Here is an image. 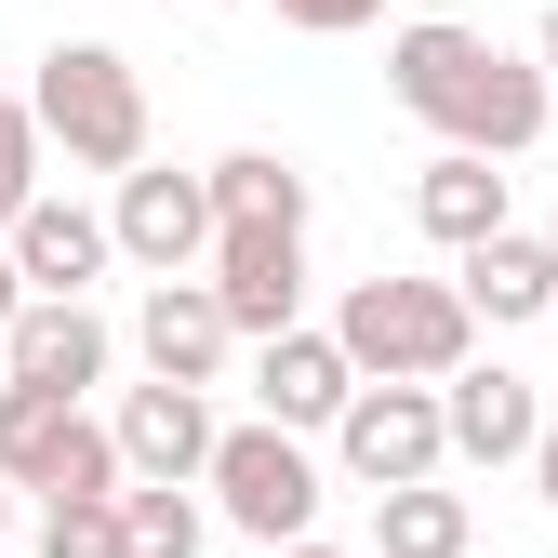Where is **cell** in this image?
I'll return each instance as SVG.
<instances>
[{
  "label": "cell",
  "instance_id": "9a60e30c",
  "mask_svg": "<svg viewBox=\"0 0 558 558\" xmlns=\"http://www.w3.org/2000/svg\"><path fill=\"white\" fill-rule=\"evenodd\" d=\"M14 266H27V293H94V279L120 266V227L107 214H81V199H27V214H14Z\"/></svg>",
  "mask_w": 558,
  "mask_h": 558
},
{
  "label": "cell",
  "instance_id": "3957f363",
  "mask_svg": "<svg viewBox=\"0 0 558 558\" xmlns=\"http://www.w3.org/2000/svg\"><path fill=\"white\" fill-rule=\"evenodd\" d=\"M27 107H40V133L81 173H133V160H147V81H133L120 40H53L40 81H27Z\"/></svg>",
  "mask_w": 558,
  "mask_h": 558
},
{
  "label": "cell",
  "instance_id": "7402d4cb",
  "mask_svg": "<svg viewBox=\"0 0 558 558\" xmlns=\"http://www.w3.org/2000/svg\"><path fill=\"white\" fill-rule=\"evenodd\" d=\"M386 14V0H279V27H306V40H360Z\"/></svg>",
  "mask_w": 558,
  "mask_h": 558
},
{
  "label": "cell",
  "instance_id": "9c48e42d",
  "mask_svg": "<svg viewBox=\"0 0 558 558\" xmlns=\"http://www.w3.org/2000/svg\"><path fill=\"white\" fill-rule=\"evenodd\" d=\"M240 319H227V293H214V279H147V306H133V360H147V373H173V386H227V360H240Z\"/></svg>",
  "mask_w": 558,
  "mask_h": 558
},
{
  "label": "cell",
  "instance_id": "8fae6325",
  "mask_svg": "<svg viewBox=\"0 0 558 558\" xmlns=\"http://www.w3.org/2000/svg\"><path fill=\"white\" fill-rule=\"evenodd\" d=\"M345 399H360L345 332H306V319H293V332H266V345H253V412H279V426H306V439H319Z\"/></svg>",
  "mask_w": 558,
  "mask_h": 558
},
{
  "label": "cell",
  "instance_id": "2e32d148",
  "mask_svg": "<svg viewBox=\"0 0 558 558\" xmlns=\"http://www.w3.org/2000/svg\"><path fill=\"white\" fill-rule=\"evenodd\" d=\"M452 279H465V306L478 319H558V240H532V227H493L478 253H452Z\"/></svg>",
  "mask_w": 558,
  "mask_h": 558
},
{
  "label": "cell",
  "instance_id": "30bf717a",
  "mask_svg": "<svg viewBox=\"0 0 558 558\" xmlns=\"http://www.w3.org/2000/svg\"><path fill=\"white\" fill-rule=\"evenodd\" d=\"M107 360H120V332L94 319V293H27L14 306V332H0V373H27V386H107Z\"/></svg>",
  "mask_w": 558,
  "mask_h": 558
},
{
  "label": "cell",
  "instance_id": "ba28073f",
  "mask_svg": "<svg viewBox=\"0 0 558 558\" xmlns=\"http://www.w3.org/2000/svg\"><path fill=\"white\" fill-rule=\"evenodd\" d=\"M199 279L227 293V319H240L253 345H266V332H293V319H306V227H279V214H227Z\"/></svg>",
  "mask_w": 558,
  "mask_h": 558
},
{
  "label": "cell",
  "instance_id": "5bb4252c",
  "mask_svg": "<svg viewBox=\"0 0 558 558\" xmlns=\"http://www.w3.org/2000/svg\"><path fill=\"white\" fill-rule=\"evenodd\" d=\"M412 227H426L439 253H478L493 227H519V199H506V173H493V147H439L426 173H412Z\"/></svg>",
  "mask_w": 558,
  "mask_h": 558
},
{
  "label": "cell",
  "instance_id": "8992f818",
  "mask_svg": "<svg viewBox=\"0 0 558 558\" xmlns=\"http://www.w3.org/2000/svg\"><path fill=\"white\" fill-rule=\"evenodd\" d=\"M332 465L360 493H399V478H439L452 465V399L412 386V373H360V399L332 412Z\"/></svg>",
  "mask_w": 558,
  "mask_h": 558
},
{
  "label": "cell",
  "instance_id": "e0dca14e",
  "mask_svg": "<svg viewBox=\"0 0 558 558\" xmlns=\"http://www.w3.org/2000/svg\"><path fill=\"white\" fill-rule=\"evenodd\" d=\"M373 558H478V506L439 478H399V493H373Z\"/></svg>",
  "mask_w": 558,
  "mask_h": 558
},
{
  "label": "cell",
  "instance_id": "484cf974",
  "mask_svg": "<svg viewBox=\"0 0 558 558\" xmlns=\"http://www.w3.org/2000/svg\"><path fill=\"white\" fill-rule=\"evenodd\" d=\"M532 53H545V81H558V14H545V27H532Z\"/></svg>",
  "mask_w": 558,
  "mask_h": 558
},
{
  "label": "cell",
  "instance_id": "6da1fadb",
  "mask_svg": "<svg viewBox=\"0 0 558 558\" xmlns=\"http://www.w3.org/2000/svg\"><path fill=\"white\" fill-rule=\"evenodd\" d=\"M386 94L426 120L439 147H493V160H519L532 133L558 120L545 53H506V40H478V27H452V14H412V27L386 40Z\"/></svg>",
  "mask_w": 558,
  "mask_h": 558
},
{
  "label": "cell",
  "instance_id": "4fadbf2b",
  "mask_svg": "<svg viewBox=\"0 0 558 558\" xmlns=\"http://www.w3.org/2000/svg\"><path fill=\"white\" fill-rule=\"evenodd\" d=\"M439 399H452V465H532V439H545V399H532L506 360H465Z\"/></svg>",
  "mask_w": 558,
  "mask_h": 558
},
{
  "label": "cell",
  "instance_id": "ac0fdd59",
  "mask_svg": "<svg viewBox=\"0 0 558 558\" xmlns=\"http://www.w3.org/2000/svg\"><path fill=\"white\" fill-rule=\"evenodd\" d=\"M214 214H279V227H306L319 199H306V173L279 160V147H227V160H214Z\"/></svg>",
  "mask_w": 558,
  "mask_h": 558
},
{
  "label": "cell",
  "instance_id": "277c9868",
  "mask_svg": "<svg viewBox=\"0 0 558 558\" xmlns=\"http://www.w3.org/2000/svg\"><path fill=\"white\" fill-rule=\"evenodd\" d=\"M0 478L14 493H40V506H81V493H133V452H120V426H94L66 386H0Z\"/></svg>",
  "mask_w": 558,
  "mask_h": 558
},
{
  "label": "cell",
  "instance_id": "52a82bcc",
  "mask_svg": "<svg viewBox=\"0 0 558 558\" xmlns=\"http://www.w3.org/2000/svg\"><path fill=\"white\" fill-rule=\"evenodd\" d=\"M107 227H120V266H147V279H186V266H214V173H160V160H133L120 199H107Z\"/></svg>",
  "mask_w": 558,
  "mask_h": 558
},
{
  "label": "cell",
  "instance_id": "44dd1931",
  "mask_svg": "<svg viewBox=\"0 0 558 558\" xmlns=\"http://www.w3.org/2000/svg\"><path fill=\"white\" fill-rule=\"evenodd\" d=\"M40 558H133V545H120V493H81V506H40Z\"/></svg>",
  "mask_w": 558,
  "mask_h": 558
},
{
  "label": "cell",
  "instance_id": "d4e9b609",
  "mask_svg": "<svg viewBox=\"0 0 558 558\" xmlns=\"http://www.w3.org/2000/svg\"><path fill=\"white\" fill-rule=\"evenodd\" d=\"M266 558H373V545H319V532H293V545H266Z\"/></svg>",
  "mask_w": 558,
  "mask_h": 558
},
{
  "label": "cell",
  "instance_id": "603a6c76",
  "mask_svg": "<svg viewBox=\"0 0 558 558\" xmlns=\"http://www.w3.org/2000/svg\"><path fill=\"white\" fill-rule=\"evenodd\" d=\"M14 306H27V266H14V240H0V332H14Z\"/></svg>",
  "mask_w": 558,
  "mask_h": 558
},
{
  "label": "cell",
  "instance_id": "cb8c5ba5",
  "mask_svg": "<svg viewBox=\"0 0 558 558\" xmlns=\"http://www.w3.org/2000/svg\"><path fill=\"white\" fill-rule=\"evenodd\" d=\"M532 493H545V506H558V426H545V439H532Z\"/></svg>",
  "mask_w": 558,
  "mask_h": 558
},
{
  "label": "cell",
  "instance_id": "5b68a950",
  "mask_svg": "<svg viewBox=\"0 0 558 558\" xmlns=\"http://www.w3.org/2000/svg\"><path fill=\"white\" fill-rule=\"evenodd\" d=\"M199 493H214V519H227V532H253V545H293V532H319V493H332V478H319L306 426L253 412V426H227V439H214Z\"/></svg>",
  "mask_w": 558,
  "mask_h": 558
},
{
  "label": "cell",
  "instance_id": "ffe728a7",
  "mask_svg": "<svg viewBox=\"0 0 558 558\" xmlns=\"http://www.w3.org/2000/svg\"><path fill=\"white\" fill-rule=\"evenodd\" d=\"M40 160H53V133H40V107H27V94H0V240H14V214L40 199Z\"/></svg>",
  "mask_w": 558,
  "mask_h": 558
},
{
  "label": "cell",
  "instance_id": "7c38bea8",
  "mask_svg": "<svg viewBox=\"0 0 558 558\" xmlns=\"http://www.w3.org/2000/svg\"><path fill=\"white\" fill-rule=\"evenodd\" d=\"M107 426H120L133 478H199V465H214V439H227V426H214V386H173V373H147Z\"/></svg>",
  "mask_w": 558,
  "mask_h": 558
},
{
  "label": "cell",
  "instance_id": "7a4b0ae2",
  "mask_svg": "<svg viewBox=\"0 0 558 558\" xmlns=\"http://www.w3.org/2000/svg\"><path fill=\"white\" fill-rule=\"evenodd\" d=\"M345 360L360 373H412V386H452L478 360V306H465V279H345Z\"/></svg>",
  "mask_w": 558,
  "mask_h": 558
},
{
  "label": "cell",
  "instance_id": "d6986e66",
  "mask_svg": "<svg viewBox=\"0 0 558 558\" xmlns=\"http://www.w3.org/2000/svg\"><path fill=\"white\" fill-rule=\"evenodd\" d=\"M199 532H214V506H186V478H133L120 493V545L133 558H199Z\"/></svg>",
  "mask_w": 558,
  "mask_h": 558
}]
</instances>
